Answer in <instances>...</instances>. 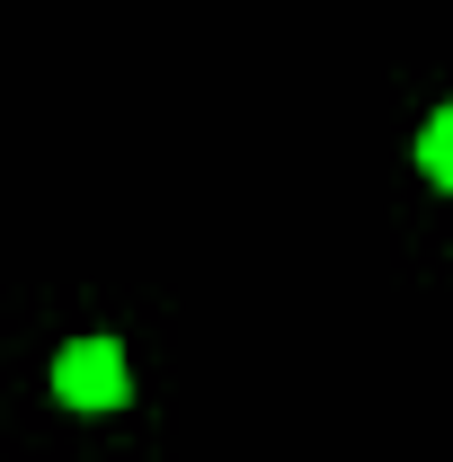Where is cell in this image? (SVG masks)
Segmentation results:
<instances>
[{"label": "cell", "instance_id": "obj_2", "mask_svg": "<svg viewBox=\"0 0 453 462\" xmlns=\"http://www.w3.org/2000/svg\"><path fill=\"white\" fill-rule=\"evenodd\" d=\"M418 170L436 178V187H453V107L427 116V134H418Z\"/></svg>", "mask_w": 453, "mask_h": 462}, {"label": "cell", "instance_id": "obj_1", "mask_svg": "<svg viewBox=\"0 0 453 462\" xmlns=\"http://www.w3.org/2000/svg\"><path fill=\"white\" fill-rule=\"evenodd\" d=\"M125 392H134V374H125V346L116 338H71L54 356V401H71V409H125Z\"/></svg>", "mask_w": 453, "mask_h": 462}]
</instances>
